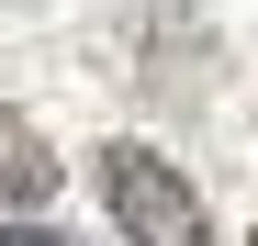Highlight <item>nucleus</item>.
Segmentation results:
<instances>
[{
  "mask_svg": "<svg viewBox=\"0 0 258 246\" xmlns=\"http://www.w3.org/2000/svg\"><path fill=\"white\" fill-rule=\"evenodd\" d=\"M101 201H112V224L135 235V246H213L202 190L180 179V157H157L146 135H112L101 146Z\"/></svg>",
  "mask_w": 258,
  "mask_h": 246,
  "instance_id": "f257e3e1",
  "label": "nucleus"
},
{
  "mask_svg": "<svg viewBox=\"0 0 258 246\" xmlns=\"http://www.w3.org/2000/svg\"><path fill=\"white\" fill-rule=\"evenodd\" d=\"M68 190V168H56V146L34 135V123L0 101V213H45V201Z\"/></svg>",
  "mask_w": 258,
  "mask_h": 246,
  "instance_id": "f03ea898",
  "label": "nucleus"
},
{
  "mask_svg": "<svg viewBox=\"0 0 258 246\" xmlns=\"http://www.w3.org/2000/svg\"><path fill=\"white\" fill-rule=\"evenodd\" d=\"M0 246H79V235H45V224H0Z\"/></svg>",
  "mask_w": 258,
  "mask_h": 246,
  "instance_id": "7ed1b4c3",
  "label": "nucleus"
},
{
  "mask_svg": "<svg viewBox=\"0 0 258 246\" xmlns=\"http://www.w3.org/2000/svg\"><path fill=\"white\" fill-rule=\"evenodd\" d=\"M247 246H258V235H247Z\"/></svg>",
  "mask_w": 258,
  "mask_h": 246,
  "instance_id": "20e7f679",
  "label": "nucleus"
}]
</instances>
